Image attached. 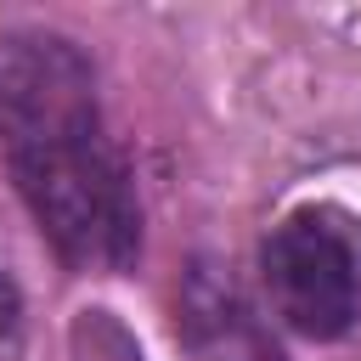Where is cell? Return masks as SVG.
Segmentation results:
<instances>
[{
  "mask_svg": "<svg viewBox=\"0 0 361 361\" xmlns=\"http://www.w3.org/2000/svg\"><path fill=\"white\" fill-rule=\"evenodd\" d=\"M0 158L68 265L124 271L141 248L130 169L102 124L90 62L56 34L0 39Z\"/></svg>",
  "mask_w": 361,
  "mask_h": 361,
  "instance_id": "obj_1",
  "label": "cell"
},
{
  "mask_svg": "<svg viewBox=\"0 0 361 361\" xmlns=\"http://www.w3.org/2000/svg\"><path fill=\"white\" fill-rule=\"evenodd\" d=\"M265 288L276 316L305 338H338L355 322V254L350 237L322 214H288L265 237Z\"/></svg>",
  "mask_w": 361,
  "mask_h": 361,
  "instance_id": "obj_2",
  "label": "cell"
}]
</instances>
